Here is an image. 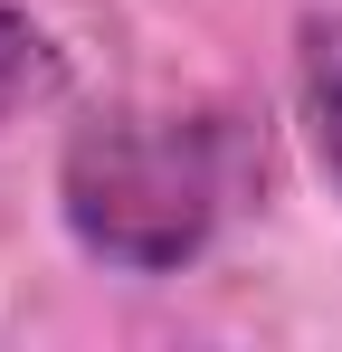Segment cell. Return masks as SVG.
Segmentation results:
<instances>
[{
  "mask_svg": "<svg viewBox=\"0 0 342 352\" xmlns=\"http://www.w3.org/2000/svg\"><path fill=\"white\" fill-rule=\"evenodd\" d=\"M266 190V133L238 105H114L57 153L67 238L124 276H181Z\"/></svg>",
  "mask_w": 342,
  "mask_h": 352,
  "instance_id": "1",
  "label": "cell"
},
{
  "mask_svg": "<svg viewBox=\"0 0 342 352\" xmlns=\"http://www.w3.org/2000/svg\"><path fill=\"white\" fill-rule=\"evenodd\" d=\"M57 96H67V48L19 0H0V133L19 115H38V105H57Z\"/></svg>",
  "mask_w": 342,
  "mask_h": 352,
  "instance_id": "3",
  "label": "cell"
},
{
  "mask_svg": "<svg viewBox=\"0 0 342 352\" xmlns=\"http://www.w3.org/2000/svg\"><path fill=\"white\" fill-rule=\"evenodd\" d=\"M295 96H304V124H314V153L342 190V10H314L295 29Z\"/></svg>",
  "mask_w": 342,
  "mask_h": 352,
  "instance_id": "2",
  "label": "cell"
}]
</instances>
